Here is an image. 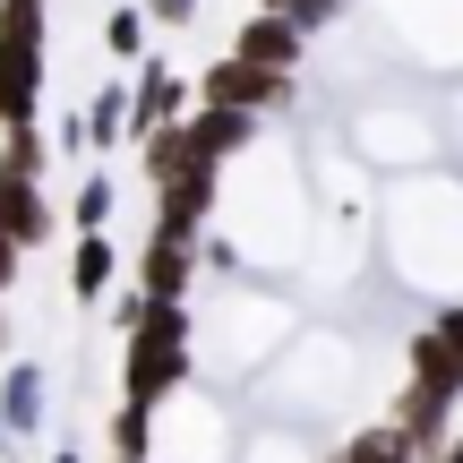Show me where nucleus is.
<instances>
[{
	"mask_svg": "<svg viewBox=\"0 0 463 463\" xmlns=\"http://www.w3.org/2000/svg\"><path fill=\"white\" fill-rule=\"evenodd\" d=\"M181 369H189V317H181V300L146 292V309H137V326H129V395L137 403L172 395Z\"/></svg>",
	"mask_w": 463,
	"mask_h": 463,
	"instance_id": "1",
	"label": "nucleus"
},
{
	"mask_svg": "<svg viewBox=\"0 0 463 463\" xmlns=\"http://www.w3.org/2000/svg\"><path fill=\"white\" fill-rule=\"evenodd\" d=\"M34 86H43V0H0V120H26Z\"/></svg>",
	"mask_w": 463,
	"mask_h": 463,
	"instance_id": "2",
	"label": "nucleus"
},
{
	"mask_svg": "<svg viewBox=\"0 0 463 463\" xmlns=\"http://www.w3.org/2000/svg\"><path fill=\"white\" fill-rule=\"evenodd\" d=\"M206 103H232V112H258V103H292V69H258V61H215L206 69Z\"/></svg>",
	"mask_w": 463,
	"mask_h": 463,
	"instance_id": "3",
	"label": "nucleus"
},
{
	"mask_svg": "<svg viewBox=\"0 0 463 463\" xmlns=\"http://www.w3.org/2000/svg\"><path fill=\"white\" fill-rule=\"evenodd\" d=\"M412 378L447 386V395H463V309H447L438 326L412 335Z\"/></svg>",
	"mask_w": 463,
	"mask_h": 463,
	"instance_id": "4",
	"label": "nucleus"
},
{
	"mask_svg": "<svg viewBox=\"0 0 463 463\" xmlns=\"http://www.w3.org/2000/svg\"><path fill=\"white\" fill-rule=\"evenodd\" d=\"M232 52H241V61H258V69H292L300 52H309V34H300L283 9H266V17H249V26H241V43H232Z\"/></svg>",
	"mask_w": 463,
	"mask_h": 463,
	"instance_id": "5",
	"label": "nucleus"
},
{
	"mask_svg": "<svg viewBox=\"0 0 463 463\" xmlns=\"http://www.w3.org/2000/svg\"><path fill=\"white\" fill-rule=\"evenodd\" d=\"M0 241H43V198H34V172L26 164H0Z\"/></svg>",
	"mask_w": 463,
	"mask_h": 463,
	"instance_id": "6",
	"label": "nucleus"
},
{
	"mask_svg": "<svg viewBox=\"0 0 463 463\" xmlns=\"http://www.w3.org/2000/svg\"><path fill=\"white\" fill-rule=\"evenodd\" d=\"M189 266H198V258H189V232L181 223H155V241H146V292L155 300H181L189 292Z\"/></svg>",
	"mask_w": 463,
	"mask_h": 463,
	"instance_id": "7",
	"label": "nucleus"
},
{
	"mask_svg": "<svg viewBox=\"0 0 463 463\" xmlns=\"http://www.w3.org/2000/svg\"><path fill=\"white\" fill-rule=\"evenodd\" d=\"M189 129V146L198 155H232V146H249V112H232V103H206L198 120H181Z\"/></svg>",
	"mask_w": 463,
	"mask_h": 463,
	"instance_id": "8",
	"label": "nucleus"
},
{
	"mask_svg": "<svg viewBox=\"0 0 463 463\" xmlns=\"http://www.w3.org/2000/svg\"><path fill=\"white\" fill-rule=\"evenodd\" d=\"M103 283H112V241H103V232H86V241H78V266H69V292L95 300Z\"/></svg>",
	"mask_w": 463,
	"mask_h": 463,
	"instance_id": "9",
	"label": "nucleus"
},
{
	"mask_svg": "<svg viewBox=\"0 0 463 463\" xmlns=\"http://www.w3.org/2000/svg\"><path fill=\"white\" fill-rule=\"evenodd\" d=\"M412 455H420V447L395 430V420H386V430H361V438L344 447V463H412Z\"/></svg>",
	"mask_w": 463,
	"mask_h": 463,
	"instance_id": "10",
	"label": "nucleus"
},
{
	"mask_svg": "<svg viewBox=\"0 0 463 463\" xmlns=\"http://www.w3.org/2000/svg\"><path fill=\"white\" fill-rule=\"evenodd\" d=\"M9 420H17V430L43 420V378H34V369H9Z\"/></svg>",
	"mask_w": 463,
	"mask_h": 463,
	"instance_id": "11",
	"label": "nucleus"
},
{
	"mask_svg": "<svg viewBox=\"0 0 463 463\" xmlns=\"http://www.w3.org/2000/svg\"><path fill=\"white\" fill-rule=\"evenodd\" d=\"M112 223V181H86L78 189V232H103Z\"/></svg>",
	"mask_w": 463,
	"mask_h": 463,
	"instance_id": "12",
	"label": "nucleus"
},
{
	"mask_svg": "<svg viewBox=\"0 0 463 463\" xmlns=\"http://www.w3.org/2000/svg\"><path fill=\"white\" fill-rule=\"evenodd\" d=\"M112 438H120V455H146V403H137V395H129V412H120Z\"/></svg>",
	"mask_w": 463,
	"mask_h": 463,
	"instance_id": "13",
	"label": "nucleus"
},
{
	"mask_svg": "<svg viewBox=\"0 0 463 463\" xmlns=\"http://www.w3.org/2000/svg\"><path fill=\"white\" fill-rule=\"evenodd\" d=\"M146 17L155 26H181V17H198V0H146Z\"/></svg>",
	"mask_w": 463,
	"mask_h": 463,
	"instance_id": "14",
	"label": "nucleus"
},
{
	"mask_svg": "<svg viewBox=\"0 0 463 463\" xmlns=\"http://www.w3.org/2000/svg\"><path fill=\"white\" fill-rule=\"evenodd\" d=\"M146 43V17H112V52H137Z\"/></svg>",
	"mask_w": 463,
	"mask_h": 463,
	"instance_id": "15",
	"label": "nucleus"
},
{
	"mask_svg": "<svg viewBox=\"0 0 463 463\" xmlns=\"http://www.w3.org/2000/svg\"><path fill=\"white\" fill-rule=\"evenodd\" d=\"M61 463H78V455H61Z\"/></svg>",
	"mask_w": 463,
	"mask_h": 463,
	"instance_id": "16",
	"label": "nucleus"
},
{
	"mask_svg": "<svg viewBox=\"0 0 463 463\" xmlns=\"http://www.w3.org/2000/svg\"><path fill=\"white\" fill-rule=\"evenodd\" d=\"M120 463H137V455H120Z\"/></svg>",
	"mask_w": 463,
	"mask_h": 463,
	"instance_id": "17",
	"label": "nucleus"
}]
</instances>
